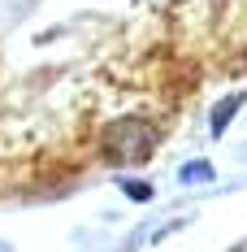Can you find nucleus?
<instances>
[{
  "label": "nucleus",
  "instance_id": "1",
  "mask_svg": "<svg viewBox=\"0 0 247 252\" xmlns=\"http://www.w3.org/2000/svg\"><path fill=\"white\" fill-rule=\"evenodd\" d=\"M152 148H156V126L143 118H117L100 135V152L109 165H143Z\"/></svg>",
  "mask_w": 247,
  "mask_h": 252
},
{
  "label": "nucleus",
  "instance_id": "3",
  "mask_svg": "<svg viewBox=\"0 0 247 252\" xmlns=\"http://www.w3.org/2000/svg\"><path fill=\"white\" fill-rule=\"evenodd\" d=\"M213 174H217V170H213L208 161H191V165L178 170V183H213Z\"/></svg>",
  "mask_w": 247,
  "mask_h": 252
},
{
  "label": "nucleus",
  "instance_id": "2",
  "mask_svg": "<svg viewBox=\"0 0 247 252\" xmlns=\"http://www.w3.org/2000/svg\"><path fill=\"white\" fill-rule=\"evenodd\" d=\"M243 92H234V96H225L221 104H217V109H213V118H208V130H213V135H225V126L234 122V113H239V109H243Z\"/></svg>",
  "mask_w": 247,
  "mask_h": 252
},
{
  "label": "nucleus",
  "instance_id": "4",
  "mask_svg": "<svg viewBox=\"0 0 247 252\" xmlns=\"http://www.w3.org/2000/svg\"><path fill=\"white\" fill-rule=\"evenodd\" d=\"M122 191H126L135 204H148V200H152V187H148V183H139V178H122Z\"/></svg>",
  "mask_w": 247,
  "mask_h": 252
}]
</instances>
